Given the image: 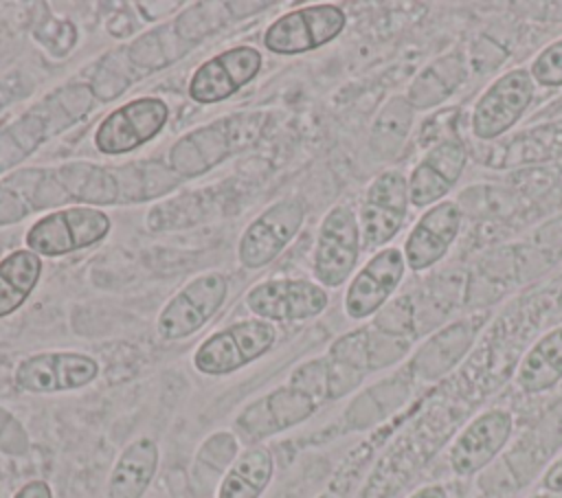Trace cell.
<instances>
[{
	"instance_id": "6da1fadb",
	"label": "cell",
	"mask_w": 562,
	"mask_h": 498,
	"mask_svg": "<svg viewBox=\"0 0 562 498\" xmlns=\"http://www.w3.org/2000/svg\"><path fill=\"white\" fill-rule=\"evenodd\" d=\"M92 97L94 94L86 83H70L50 92L29 112L9 123L0 132V173L26 160L46 138L83 118L92 105Z\"/></svg>"
},
{
	"instance_id": "7c38bea8",
	"label": "cell",
	"mask_w": 562,
	"mask_h": 498,
	"mask_svg": "<svg viewBox=\"0 0 562 498\" xmlns=\"http://www.w3.org/2000/svg\"><path fill=\"white\" fill-rule=\"evenodd\" d=\"M305 219V206L299 197H281L263 208L241 233L237 259L248 270H259L274 261L296 237Z\"/></svg>"
},
{
	"instance_id": "44dd1931",
	"label": "cell",
	"mask_w": 562,
	"mask_h": 498,
	"mask_svg": "<svg viewBox=\"0 0 562 498\" xmlns=\"http://www.w3.org/2000/svg\"><path fill=\"white\" fill-rule=\"evenodd\" d=\"M160 463L158 443L149 437H138L127 443L112 465L108 476V498H143L149 489Z\"/></svg>"
},
{
	"instance_id": "603a6c76",
	"label": "cell",
	"mask_w": 562,
	"mask_h": 498,
	"mask_svg": "<svg viewBox=\"0 0 562 498\" xmlns=\"http://www.w3.org/2000/svg\"><path fill=\"white\" fill-rule=\"evenodd\" d=\"M562 382V325L540 336L516 369V384L527 395H540Z\"/></svg>"
},
{
	"instance_id": "f35d334b",
	"label": "cell",
	"mask_w": 562,
	"mask_h": 498,
	"mask_svg": "<svg viewBox=\"0 0 562 498\" xmlns=\"http://www.w3.org/2000/svg\"><path fill=\"white\" fill-rule=\"evenodd\" d=\"M182 2H136V9H140V15L149 22L162 20L173 13V9H180Z\"/></svg>"
},
{
	"instance_id": "cb8c5ba5",
	"label": "cell",
	"mask_w": 562,
	"mask_h": 498,
	"mask_svg": "<svg viewBox=\"0 0 562 498\" xmlns=\"http://www.w3.org/2000/svg\"><path fill=\"white\" fill-rule=\"evenodd\" d=\"M272 476V452L266 445H246L220 480L217 498H261Z\"/></svg>"
},
{
	"instance_id": "2e32d148",
	"label": "cell",
	"mask_w": 562,
	"mask_h": 498,
	"mask_svg": "<svg viewBox=\"0 0 562 498\" xmlns=\"http://www.w3.org/2000/svg\"><path fill=\"white\" fill-rule=\"evenodd\" d=\"M406 274L404 252L395 246L380 248L351 276L345 292V314L351 320L375 316L400 287Z\"/></svg>"
},
{
	"instance_id": "8d00e7d4",
	"label": "cell",
	"mask_w": 562,
	"mask_h": 498,
	"mask_svg": "<svg viewBox=\"0 0 562 498\" xmlns=\"http://www.w3.org/2000/svg\"><path fill=\"white\" fill-rule=\"evenodd\" d=\"M29 204L22 200V195L4 180L0 182V226L15 224L22 217L29 215Z\"/></svg>"
},
{
	"instance_id": "4fadbf2b",
	"label": "cell",
	"mask_w": 562,
	"mask_h": 498,
	"mask_svg": "<svg viewBox=\"0 0 562 498\" xmlns=\"http://www.w3.org/2000/svg\"><path fill=\"white\" fill-rule=\"evenodd\" d=\"M244 301L255 318L274 325L316 318L327 309L329 294L314 281L277 276L252 285Z\"/></svg>"
},
{
	"instance_id": "e575fe53",
	"label": "cell",
	"mask_w": 562,
	"mask_h": 498,
	"mask_svg": "<svg viewBox=\"0 0 562 498\" xmlns=\"http://www.w3.org/2000/svg\"><path fill=\"white\" fill-rule=\"evenodd\" d=\"M31 448V439L22 421L0 406V454L24 456Z\"/></svg>"
},
{
	"instance_id": "e0dca14e",
	"label": "cell",
	"mask_w": 562,
	"mask_h": 498,
	"mask_svg": "<svg viewBox=\"0 0 562 498\" xmlns=\"http://www.w3.org/2000/svg\"><path fill=\"white\" fill-rule=\"evenodd\" d=\"M261 61V53L255 46L226 48L193 70L187 92L202 105L226 101L259 75Z\"/></svg>"
},
{
	"instance_id": "d6a6232c",
	"label": "cell",
	"mask_w": 562,
	"mask_h": 498,
	"mask_svg": "<svg viewBox=\"0 0 562 498\" xmlns=\"http://www.w3.org/2000/svg\"><path fill=\"white\" fill-rule=\"evenodd\" d=\"M529 75L542 88H562V37L547 44L531 59Z\"/></svg>"
},
{
	"instance_id": "4dcf8cb0",
	"label": "cell",
	"mask_w": 562,
	"mask_h": 498,
	"mask_svg": "<svg viewBox=\"0 0 562 498\" xmlns=\"http://www.w3.org/2000/svg\"><path fill=\"white\" fill-rule=\"evenodd\" d=\"M417 307L413 303L411 294L391 298L375 316H373V327L393 336H402L408 340H415L419 333L417 325Z\"/></svg>"
},
{
	"instance_id": "d590c367",
	"label": "cell",
	"mask_w": 562,
	"mask_h": 498,
	"mask_svg": "<svg viewBox=\"0 0 562 498\" xmlns=\"http://www.w3.org/2000/svg\"><path fill=\"white\" fill-rule=\"evenodd\" d=\"M457 123H459V110H439L426 118V123L419 127V145L426 149L439 140L454 138L457 136Z\"/></svg>"
},
{
	"instance_id": "9c48e42d",
	"label": "cell",
	"mask_w": 562,
	"mask_h": 498,
	"mask_svg": "<svg viewBox=\"0 0 562 498\" xmlns=\"http://www.w3.org/2000/svg\"><path fill=\"white\" fill-rule=\"evenodd\" d=\"M408 180L397 169L380 171L367 186L358 222L362 248L380 250L402 230L408 215Z\"/></svg>"
},
{
	"instance_id": "ab89813d",
	"label": "cell",
	"mask_w": 562,
	"mask_h": 498,
	"mask_svg": "<svg viewBox=\"0 0 562 498\" xmlns=\"http://www.w3.org/2000/svg\"><path fill=\"white\" fill-rule=\"evenodd\" d=\"M13 498H53V489L46 480L42 478H33L29 483H24L15 494Z\"/></svg>"
},
{
	"instance_id": "ee69618b",
	"label": "cell",
	"mask_w": 562,
	"mask_h": 498,
	"mask_svg": "<svg viewBox=\"0 0 562 498\" xmlns=\"http://www.w3.org/2000/svg\"><path fill=\"white\" fill-rule=\"evenodd\" d=\"M531 498H562V494H536V496H531Z\"/></svg>"
},
{
	"instance_id": "8992f818",
	"label": "cell",
	"mask_w": 562,
	"mask_h": 498,
	"mask_svg": "<svg viewBox=\"0 0 562 498\" xmlns=\"http://www.w3.org/2000/svg\"><path fill=\"white\" fill-rule=\"evenodd\" d=\"M228 281L222 272H204L187 281L160 309L156 331L162 340L176 342L200 331L224 305Z\"/></svg>"
},
{
	"instance_id": "60d3db41",
	"label": "cell",
	"mask_w": 562,
	"mask_h": 498,
	"mask_svg": "<svg viewBox=\"0 0 562 498\" xmlns=\"http://www.w3.org/2000/svg\"><path fill=\"white\" fill-rule=\"evenodd\" d=\"M542 487L549 494H562V456L547 467L542 476Z\"/></svg>"
},
{
	"instance_id": "30bf717a",
	"label": "cell",
	"mask_w": 562,
	"mask_h": 498,
	"mask_svg": "<svg viewBox=\"0 0 562 498\" xmlns=\"http://www.w3.org/2000/svg\"><path fill=\"white\" fill-rule=\"evenodd\" d=\"M318 410V404L303 391L283 384L255 401H250L233 421L235 437L246 445H261V441L281 434Z\"/></svg>"
},
{
	"instance_id": "7bdbcfd3",
	"label": "cell",
	"mask_w": 562,
	"mask_h": 498,
	"mask_svg": "<svg viewBox=\"0 0 562 498\" xmlns=\"http://www.w3.org/2000/svg\"><path fill=\"white\" fill-rule=\"evenodd\" d=\"M408 498H448V491L443 485L432 483V485H424V487L415 489Z\"/></svg>"
},
{
	"instance_id": "ac0fdd59",
	"label": "cell",
	"mask_w": 562,
	"mask_h": 498,
	"mask_svg": "<svg viewBox=\"0 0 562 498\" xmlns=\"http://www.w3.org/2000/svg\"><path fill=\"white\" fill-rule=\"evenodd\" d=\"M512 430L514 417L505 408H490L476 415L450 445V469L463 478L479 474L503 452Z\"/></svg>"
},
{
	"instance_id": "d4e9b609",
	"label": "cell",
	"mask_w": 562,
	"mask_h": 498,
	"mask_svg": "<svg viewBox=\"0 0 562 498\" xmlns=\"http://www.w3.org/2000/svg\"><path fill=\"white\" fill-rule=\"evenodd\" d=\"M411 384H413V377L408 371H400V373L373 384L371 388L360 393L349 404V408L345 412L347 423L356 430H362V428H371L373 423L382 421L384 417L395 412L408 399Z\"/></svg>"
},
{
	"instance_id": "5bb4252c",
	"label": "cell",
	"mask_w": 562,
	"mask_h": 498,
	"mask_svg": "<svg viewBox=\"0 0 562 498\" xmlns=\"http://www.w3.org/2000/svg\"><path fill=\"white\" fill-rule=\"evenodd\" d=\"M99 362L79 351H40L24 358L13 373L15 386L33 395L77 391L99 377Z\"/></svg>"
},
{
	"instance_id": "4316f807",
	"label": "cell",
	"mask_w": 562,
	"mask_h": 498,
	"mask_svg": "<svg viewBox=\"0 0 562 498\" xmlns=\"http://www.w3.org/2000/svg\"><path fill=\"white\" fill-rule=\"evenodd\" d=\"M44 261L29 248H18L0 259V318L18 312L40 283Z\"/></svg>"
},
{
	"instance_id": "7402d4cb",
	"label": "cell",
	"mask_w": 562,
	"mask_h": 498,
	"mask_svg": "<svg viewBox=\"0 0 562 498\" xmlns=\"http://www.w3.org/2000/svg\"><path fill=\"white\" fill-rule=\"evenodd\" d=\"M53 173L68 202L94 208L119 202V182L114 171L108 167L88 160H72L53 167Z\"/></svg>"
},
{
	"instance_id": "3957f363",
	"label": "cell",
	"mask_w": 562,
	"mask_h": 498,
	"mask_svg": "<svg viewBox=\"0 0 562 498\" xmlns=\"http://www.w3.org/2000/svg\"><path fill=\"white\" fill-rule=\"evenodd\" d=\"M110 230L112 219L103 208L61 206L37 217L24 235V244L40 257H64L99 244Z\"/></svg>"
},
{
	"instance_id": "f546056e",
	"label": "cell",
	"mask_w": 562,
	"mask_h": 498,
	"mask_svg": "<svg viewBox=\"0 0 562 498\" xmlns=\"http://www.w3.org/2000/svg\"><path fill=\"white\" fill-rule=\"evenodd\" d=\"M419 160L454 189L465 171L468 149H465L463 140L459 136H454V138H446V140L430 145Z\"/></svg>"
},
{
	"instance_id": "484cf974",
	"label": "cell",
	"mask_w": 562,
	"mask_h": 498,
	"mask_svg": "<svg viewBox=\"0 0 562 498\" xmlns=\"http://www.w3.org/2000/svg\"><path fill=\"white\" fill-rule=\"evenodd\" d=\"M415 121V110L406 101L404 94H395L386 99V103L380 107L371 132H369V149L375 160L391 162L395 160L411 136Z\"/></svg>"
},
{
	"instance_id": "1f68e13d",
	"label": "cell",
	"mask_w": 562,
	"mask_h": 498,
	"mask_svg": "<svg viewBox=\"0 0 562 498\" xmlns=\"http://www.w3.org/2000/svg\"><path fill=\"white\" fill-rule=\"evenodd\" d=\"M411 344H413V340H408V338L393 336V333L380 331L373 325H369V366H371V373L402 362L411 353Z\"/></svg>"
},
{
	"instance_id": "8fae6325",
	"label": "cell",
	"mask_w": 562,
	"mask_h": 498,
	"mask_svg": "<svg viewBox=\"0 0 562 498\" xmlns=\"http://www.w3.org/2000/svg\"><path fill=\"white\" fill-rule=\"evenodd\" d=\"M169 121V105L160 97H136L112 110L94 129V147L105 156L134 151L156 138Z\"/></svg>"
},
{
	"instance_id": "277c9868",
	"label": "cell",
	"mask_w": 562,
	"mask_h": 498,
	"mask_svg": "<svg viewBox=\"0 0 562 498\" xmlns=\"http://www.w3.org/2000/svg\"><path fill=\"white\" fill-rule=\"evenodd\" d=\"M277 342V327L261 318L237 320L211 333L193 351V366L202 375H231L263 358Z\"/></svg>"
},
{
	"instance_id": "f1b7e54d",
	"label": "cell",
	"mask_w": 562,
	"mask_h": 498,
	"mask_svg": "<svg viewBox=\"0 0 562 498\" xmlns=\"http://www.w3.org/2000/svg\"><path fill=\"white\" fill-rule=\"evenodd\" d=\"M114 176L119 182V202H140L162 195L165 191L178 186V182L182 180L171 169L147 160L116 167Z\"/></svg>"
},
{
	"instance_id": "9a60e30c",
	"label": "cell",
	"mask_w": 562,
	"mask_h": 498,
	"mask_svg": "<svg viewBox=\"0 0 562 498\" xmlns=\"http://www.w3.org/2000/svg\"><path fill=\"white\" fill-rule=\"evenodd\" d=\"M483 325L485 314H472L439 327L411 353L406 371L419 382L446 377L470 353Z\"/></svg>"
},
{
	"instance_id": "ba28073f",
	"label": "cell",
	"mask_w": 562,
	"mask_h": 498,
	"mask_svg": "<svg viewBox=\"0 0 562 498\" xmlns=\"http://www.w3.org/2000/svg\"><path fill=\"white\" fill-rule=\"evenodd\" d=\"M347 26L338 4L321 2L279 15L263 33V46L274 55H301L334 42Z\"/></svg>"
},
{
	"instance_id": "5b68a950",
	"label": "cell",
	"mask_w": 562,
	"mask_h": 498,
	"mask_svg": "<svg viewBox=\"0 0 562 498\" xmlns=\"http://www.w3.org/2000/svg\"><path fill=\"white\" fill-rule=\"evenodd\" d=\"M360 250L358 213L349 204L331 206L318 226L312 254V272L318 285L325 290L340 287L353 274Z\"/></svg>"
},
{
	"instance_id": "ffe728a7",
	"label": "cell",
	"mask_w": 562,
	"mask_h": 498,
	"mask_svg": "<svg viewBox=\"0 0 562 498\" xmlns=\"http://www.w3.org/2000/svg\"><path fill=\"white\" fill-rule=\"evenodd\" d=\"M468 59L463 50L452 48L441 57L426 64L411 81L406 90V101L413 110H432L443 105L468 79Z\"/></svg>"
},
{
	"instance_id": "52a82bcc",
	"label": "cell",
	"mask_w": 562,
	"mask_h": 498,
	"mask_svg": "<svg viewBox=\"0 0 562 498\" xmlns=\"http://www.w3.org/2000/svg\"><path fill=\"white\" fill-rule=\"evenodd\" d=\"M536 94L529 68H512L496 77L476 99L470 127L479 140H494L507 134L527 112Z\"/></svg>"
},
{
	"instance_id": "836d02e7",
	"label": "cell",
	"mask_w": 562,
	"mask_h": 498,
	"mask_svg": "<svg viewBox=\"0 0 562 498\" xmlns=\"http://www.w3.org/2000/svg\"><path fill=\"white\" fill-rule=\"evenodd\" d=\"M237 445H239V439L233 432H215L202 443L198 452V461L209 465L211 469H224V467L228 469L239 454Z\"/></svg>"
},
{
	"instance_id": "74e56055",
	"label": "cell",
	"mask_w": 562,
	"mask_h": 498,
	"mask_svg": "<svg viewBox=\"0 0 562 498\" xmlns=\"http://www.w3.org/2000/svg\"><path fill=\"white\" fill-rule=\"evenodd\" d=\"M64 33H66V35L75 33V26H72L70 22H66V20H53L50 24H44V33H33V35H35L48 50H53L55 55H66V53L75 46V42L64 39Z\"/></svg>"
},
{
	"instance_id": "b9f144b4",
	"label": "cell",
	"mask_w": 562,
	"mask_h": 498,
	"mask_svg": "<svg viewBox=\"0 0 562 498\" xmlns=\"http://www.w3.org/2000/svg\"><path fill=\"white\" fill-rule=\"evenodd\" d=\"M20 81L15 77H9V79H0V112L11 105L18 97H20Z\"/></svg>"
},
{
	"instance_id": "83f0119b",
	"label": "cell",
	"mask_w": 562,
	"mask_h": 498,
	"mask_svg": "<svg viewBox=\"0 0 562 498\" xmlns=\"http://www.w3.org/2000/svg\"><path fill=\"white\" fill-rule=\"evenodd\" d=\"M195 44H191L180 29L176 26V20L162 26H156L147 33H143L136 42L127 46V57L134 66L156 70L173 64L180 59L187 50H191Z\"/></svg>"
},
{
	"instance_id": "7a4b0ae2",
	"label": "cell",
	"mask_w": 562,
	"mask_h": 498,
	"mask_svg": "<svg viewBox=\"0 0 562 498\" xmlns=\"http://www.w3.org/2000/svg\"><path fill=\"white\" fill-rule=\"evenodd\" d=\"M266 127V114L239 112L215 118L180 136L169 149V169L180 178H195L233 154L250 147Z\"/></svg>"
},
{
	"instance_id": "d6986e66",
	"label": "cell",
	"mask_w": 562,
	"mask_h": 498,
	"mask_svg": "<svg viewBox=\"0 0 562 498\" xmlns=\"http://www.w3.org/2000/svg\"><path fill=\"white\" fill-rule=\"evenodd\" d=\"M461 222L463 211L454 200H443L426 208L404 241L402 252L406 268L413 272H426L435 268L457 241Z\"/></svg>"
}]
</instances>
